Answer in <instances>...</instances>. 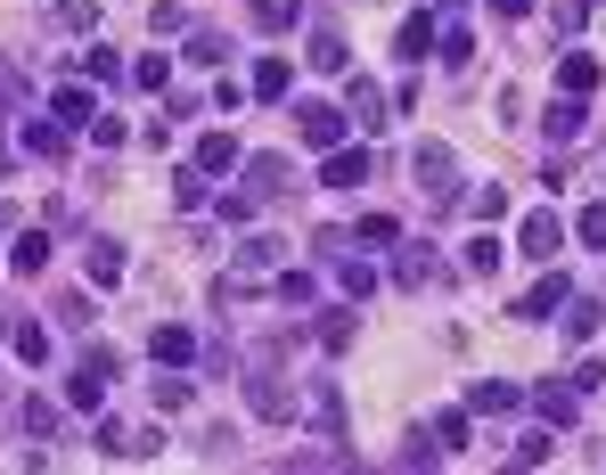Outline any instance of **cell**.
<instances>
[{
    "label": "cell",
    "mask_w": 606,
    "mask_h": 475,
    "mask_svg": "<svg viewBox=\"0 0 606 475\" xmlns=\"http://www.w3.org/2000/svg\"><path fill=\"white\" fill-rule=\"evenodd\" d=\"M296 123H304V148H345V107H328V99H304Z\"/></svg>",
    "instance_id": "cell-5"
},
{
    "label": "cell",
    "mask_w": 606,
    "mask_h": 475,
    "mask_svg": "<svg viewBox=\"0 0 606 475\" xmlns=\"http://www.w3.org/2000/svg\"><path fill=\"white\" fill-rule=\"evenodd\" d=\"M304 58H311L320 74H345V66H352V50H345V33H337V25H320V33H311V41H304Z\"/></svg>",
    "instance_id": "cell-13"
},
{
    "label": "cell",
    "mask_w": 606,
    "mask_h": 475,
    "mask_svg": "<svg viewBox=\"0 0 606 475\" xmlns=\"http://www.w3.org/2000/svg\"><path fill=\"white\" fill-rule=\"evenodd\" d=\"M533 410H541V426H574L582 394H574V385H533Z\"/></svg>",
    "instance_id": "cell-10"
},
{
    "label": "cell",
    "mask_w": 606,
    "mask_h": 475,
    "mask_svg": "<svg viewBox=\"0 0 606 475\" xmlns=\"http://www.w3.org/2000/svg\"><path fill=\"white\" fill-rule=\"evenodd\" d=\"M279 255H287V238H246V246H238V262H246V271H270Z\"/></svg>",
    "instance_id": "cell-30"
},
{
    "label": "cell",
    "mask_w": 606,
    "mask_h": 475,
    "mask_svg": "<svg viewBox=\"0 0 606 475\" xmlns=\"http://www.w3.org/2000/svg\"><path fill=\"white\" fill-rule=\"evenodd\" d=\"M427 50H434V17H410V25H402V58L418 66V58H427Z\"/></svg>",
    "instance_id": "cell-33"
},
{
    "label": "cell",
    "mask_w": 606,
    "mask_h": 475,
    "mask_svg": "<svg viewBox=\"0 0 606 475\" xmlns=\"http://www.w3.org/2000/svg\"><path fill=\"white\" fill-rule=\"evenodd\" d=\"M352 337H361V320H352V312H320V344H328V353H345Z\"/></svg>",
    "instance_id": "cell-27"
},
{
    "label": "cell",
    "mask_w": 606,
    "mask_h": 475,
    "mask_svg": "<svg viewBox=\"0 0 606 475\" xmlns=\"http://www.w3.org/2000/svg\"><path fill=\"white\" fill-rule=\"evenodd\" d=\"M434 443H443V451L468 443V410H443V419H434Z\"/></svg>",
    "instance_id": "cell-43"
},
{
    "label": "cell",
    "mask_w": 606,
    "mask_h": 475,
    "mask_svg": "<svg viewBox=\"0 0 606 475\" xmlns=\"http://www.w3.org/2000/svg\"><path fill=\"white\" fill-rule=\"evenodd\" d=\"M82 74L91 82H123V58L115 50H82Z\"/></svg>",
    "instance_id": "cell-37"
},
{
    "label": "cell",
    "mask_w": 606,
    "mask_h": 475,
    "mask_svg": "<svg viewBox=\"0 0 606 475\" xmlns=\"http://www.w3.org/2000/svg\"><path fill=\"white\" fill-rule=\"evenodd\" d=\"M361 246H402V221H393V214H369V221H361Z\"/></svg>",
    "instance_id": "cell-38"
},
{
    "label": "cell",
    "mask_w": 606,
    "mask_h": 475,
    "mask_svg": "<svg viewBox=\"0 0 606 475\" xmlns=\"http://www.w3.org/2000/svg\"><path fill=\"white\" fill-rule=\"evenodd\" d=\"M222 58H229L222 33H189V66H222Z\"/></svg>",
    "instance_id": "cell-34"
},
{
    "label": "cell",
    "mask_w": 606,
    "mask_h": 475,
    "mask_svg": "<svg viewBox=\"0 0 606 475\" xmlns=\"http://www.w3.org/2000/svg\"><path fill=\"white\" fill-rule=\"evenodd\" d=\"M566 296H574V287H566V279L549 271V279H541V287H533L525 303H516V320H549V312H557V303H566Z\"/></svg>",
    "instance_id": "cell-16"
},
{
    "label": "cell",
    "mask_w": 606,
    "mask_h": 475,
    "mask_svg": "<svg viewBox=\"0 0 606 475\" xmlns=\"http://www.w3.org/2000/svg\"><path fill=\"white\" fill-rule=\"evenodd\" d=\"M337 279H345V296H378V271L352 262V255H337Z\"/></svg>",
    "instance_id": "cell-31"
},
{
    "label": "cell",
    "mask_w": 606,
    "mask_h": 475,
    "mask_svg": "<svg viewBox=\"0 0 606 475\" xmlns=\"http://www.w3.org/2000/svg\"><path fill=\"white\" fill-rule=\"evenodd\" d=\"M287 82H296V66H287V58H263L246 91H255V99H287Z\"/></svg>",
    "instance_id": "cell-24"
},
{
    "label": "cell",
    "mask_w": 606,
    "mask_h": 475,
    "mask_svg": "<svg viewBox=\"0 0 606 475\" xmlns=\"http://www.w3.org/2000/svg\"><path fill=\"white\" fill-rule=\"evenodd\" d=\"M25 435H41V443H50V435H58V402H41V394L25 402Z\"/></svg>",
    "instance_id": "cell-36"
},
{
    "label": "cell",
    "mask_w": 606,
    "mask_h": 475,
    "mask_svg": "<svg viewBox=\"0 0 606 475\" xmlns=\"http://www.w3.org/2000/svg\"><path fill=\"white\" fill-rule=\"evenodd\" d=\"M541 123H549V140H557V148H574V140L590 132V99H582V91H557Z\"/></svg>",
    "instance_id": "cell-4"
},
{
    "label": "cell",
    "mask_w": 606,
    "mask_h": 475,
    "mask_svg": "<svg viewBox=\"0 0 606 475\" xmlns=\"http://www.w3.org/2000/svg\"><path fill=\"white\" fill-rule=\"evenodd\" d=\"M50 17H58V25H66V33H91V25H99V0H58Z\"/></svg>",
    "instance_id": "cell-28"
},
{
    "label": "cell",
    "mask_w": 606,
    "mask_h": 475,
    "mask_svg": "<svg viewBox=\"0 0 606 475\" xmlns=\"http://www.w3.org/2000/svg\"><path fill=\"white\" fill-rule=\"evenodd\" d=\"M345 123H361V132H386V91H378V82H352V107H345Z\"/></svg>",
    "instance_id": "cell-12"
},
{
    "label": "cell",
    "mask_w": 606,
    "mask_h": 475,
    "mask_svg": "<svg viewBox=\"0 0 606 475\" xmlns=\"http://www.w3.org/2000/svg\"><path fill=\"white\" fill-rule=\"evenodd\" d=\"M181 402H189V385H181L173 369H164V378H156V410H181Z\"/></svg>",
    "instance_id": "cell-44"
},
{
    "label": "cell",
    "mask_w": 606,
    "mask_h": 475,
    "mask_svg": "<svg viewBox=\"0 0 606 475\" xmlns=\"http://www.w3.org/2000/svg\"><path fill=\"white\" fill-rule=\"evenodd\" d=\"M557 320H566V337H574V344H590V337H598V303H590V296H566V303H557Z\"/></svg>",
    "instance_id": "cell-18"
},
{
    "label": "cell",
    "mask_w": 606,
    "mask_h": 475,
    "mask_svg": "<svg viewBox=\"0 0 606 475\" xmlns=\"http://www.w3.org/2000/svg\"><path fill=\"white\" fill-rule=\"evenodd\" d=\"M50 115H58V123H91V115H99V99L82 91V82H58V91H50Z\"/></svg>",
    "instance_id": "cell-15"
},
{
    "label": "cell",
    "mask_w": 606,
    "mask_h": 475,
    "mask_svg": "<svg viewBox=\"0 0 606 475\" xmlns=\"http://www.w3.org/2000/svg\"><path fill=\"white\" fill-rule=\"evenodd\" d=\"M468 58H475V41L451 25V33H443V66H451V74H468Z\"/></svg>",
    "instance_id": "cell-40"
},
{
    "label": "cell",
    "mask_w": 606,
    "mask_h": 475,
    "mask_svg": "<svg viewBox=\"0 0 606 475\" xmlns=\"http://www.w3.org/2000/svg\"><path fill=\"white\" fill-rule=\"evenodd\" d=\"M229 164H238V140H229V132H205V140H197V173H229Z\"/></svg>",
    "instance_id": "cell-23"
},
{
    "label": "cell",
    "mask_w": 606,
    "mask_h": 475,
    "mask_svg": "<svg viewBox=\"0 0 606 475\" xmlns=\"http://www.w3.org/2000/svg\"><path fill=\"white\" fill-rule=\"evenodd\" d=\"M148 353H156L164 369H189V361H197V337H189V328H181V320H164L156 337H148Z\"/></svg>",
    "instance_id": "cell-8"
},
{
    "label": "cell",
    "mask_w": 606,
    "mask_h": 475,
    "mask_svg": "<svg viewBox=\"0 0 606 475\" xmlns=\"http://www.w3.org/2000/svg\"><path fill=\"white\" fill-rule=\"evenodd\" d=\"M17 361H50V328H41V320H25V328H17Z\"/></svg>",
    "instance_id": "cell-29"
},
{
    "label": "cell",
    "mask_w": 606,
    "mask_h": 475,
    "mask_svg": "<svg viewBox=\"0 0 606 475\" xmlns=\"http://www.w3.org/2000/svg\"><path fill=\"white\" fill-rule=\"evenodd\" d=\"M516 402H525V394H516L509 378H484V385H468V410H484V419H492V410H516Z\"/></svg>",
    "instance_id": "cell-19"
},
{
    "label": "cell",
    "mask_w": 606,
    "mask_h": 475,
    "mask_svg": "<svg viewBox=\"0 0 606 475\" xmlns=\"http://www.w3.org/2000/svg\"><path fill=\"white\" fill-rule=\"evenodd\" d=\"M311 426H320L328 443H345V394H337V378H311Z\"/></svg>",
    "instance_id": "cell-7"
},
{
    "label": "cell",
    "mask_w": 606,
    "mask_h": 475,
    "mask_svg": "<svg viewBox=\"0 0 606 475\" xmlns=\"http://www.w3.org/2000/svg\"><path fill=\"white\" fill-rule=\"evenodd\" d=\"M91 279H99V287L123 279V246H115V238H91Z\"/></svg>",
    "instance_id": "cell-25"
},
{
    "label": "cell",
    "mask_w": 606,
    "mask_h": 475,
    "mask_svg": "<svg viewBox=\"0 0 606 475\" xmlns=\"http://www.w3.org/2000/svg\"><path fill=\"white\" fill-rule=\"evenodd\" d=\"M492 17H533V0H484Z\"/></svg>",
    "instance_id": "cell-47"
},
{
    "label": "cell",
    "mask_w": 606,
    "mask_h": 475,
    "mask_svg": "<svg viewBox=\"0 0 606 475\" xmlns=\"http://www.w3.org/2000/svg\"><path fill=\"white\" fill-rule=\"evenodd\" d=\"M468 205H475V214H484V221H500V214H509V189H475Z\"/></svg>",
    "instance_id": "cell-45"
},
{
    "label": "cell",
    "mask_w": 606,
    "mask_h": 475,
    "mask_svg": "<svg viewBox=\"0 0 606 475\" xmlns=\"http://www.w3.org/2000/svg\"><path fill=\"white\" fill-rule=\"evenodd\" d=\"M541 459H557V426H533V435L516 443V467H541Z\"/></svg>",
    "instance_id": "cell-26"
},
{
    "label": "cell",
    "mask_w": 606,
    "mask_h": 475,
    "mask_svg": "<svg viewBox=\"0 0 606 475\" xmlns=\"http://www.w3.org/2000/svg\"><path fill=\"white\" fill-rule=\"evenodd\" d=\"M115 378H123V361H115V353H91V361L66 378V402H74V410H99V394H107Z\"/></svg>",
    "instance_id": "cell-3"
},
{
    "label": "cell",
    "mask_w": 606,
    "mask_h": 475,
    "mask_svg": "<svg viewBox=\"0 0 606 475\" xmlns=\"http://www.w3.org/2000/svg\"><path fill=\"white\" fill-rule=\"evenodd\" d=\"M574 238H582V246H606V205H582V221H574Z\"/></svg>",
    "instance_id": "cell-41"
},
{
    "label": "cell",
    "mask_w": 606,
    "mask_h": 475,
    "mask_svg": "<svg viewBox=\"0 0 606 475\" xmlns=\"http://www.w3.org/2000/svg\"><path fill=\"white\" fill-rule=\"evenodd\" d=\"M320 180H328V189H361V180H369V148H328Z\"/></svg>",
    "instance_id": "cell-9"
},
{
    "label": "cell",
    "mask_w": 606,
    "mask_h": 475,
    "mask_svg": "<svg viewBox=\"0 0 606 475\" xmlns=\"http://www.w3.org/2000/svg\"><path fill=\"white\" fill-rule=\"evenodd\" d=\"M246 410H255V419H270V426H287L296 419V394H287V378L279 369H270V353L246 369Z\"/></svg>",
    "instance_id": "cell-2"
},
{
    "label": "cell",
    "mask_w": 606,
    "mask_h": 475,
    "mask_svg": "<svg viewBox=\"0 0 606 475\" xmlns=\"http://www.w3.org/2000/svg\"><path fill=\"white\" fill-rule=\"evenodd\" d=\"M393 287H410V296L443 287V262H434V246H402V255H393Z\"/></svg>",
    "instance_id": "cell-6"
},
{
    "label": "cell",
    "mask_w": 606,
    "mask_h": 475,
    "mask_svg": "<svg viewBox=\"0 0 606 475\" xmlns=\"http://www.w3.org/2000/svg\"><path fill=\"white\" fill-rule=\"evenodd\" d=\"M132 82H140V91H164V82H173V58H164V50H148V58L132 66Z\"/></svg>",
    "instance_id": "cell-32"
},
{
    "label": "cell",
    "mask_w": 606,
    "mask_h": 475,
    "mask_svg": "<svg viewBox=\"0 0 606 475\" xmlns=\"http://www.w3.org/2000/svg\"><path fill=\"white\" fill-rule=\"evenodd\" d=\"M246 180H255V197H287V189H296V180H287V156H255Z\"/></svg>",
    "instance_id": "cell-17"
},
{
    "label": "cell",
    "mask_w": 606,
    "mask_h": 475,
    "mask_svg": "<svg viewBox=\"0 0 606 475\" xmlns=\"http://www.w3.org/2000/svg\"><path fill=\"white\" fill-rule=\"evenodd\" d=\"M173 205H189V214H197V205H205V173H173Z\"/></svg>",
    "instance_id": "cell-42"
},
{
    "label": "cell",
    "mask_w": 606,
    "mask_h": 475,
    "mask_svg": "<svg viewBox=\"0 0 606 475\" xmlns=\"http://www.w3.org/2000/svg\"><path fill=\"white\" fill-rule=\"evenodd\" d=\"M255 205H263L255 189H229V197H222V221H238V230H246V221H255Z\"/></svg>",
    "instance_id": "cell-39"
},
{
    "label": "cell",
    "mask_w": 606,
    "mask_h": 475,
    "mask_svg": "<svg viewBox=\"0 0 606 475\" xmlns=\"http://www.w3.org/2000/svg\"><path fill=\"white\" fill-rule=\"evenodd\" d=\"M516 246H525V255H533V262H549V255H557V246H566V221H557V214H533V221H525V230H516Z\"/></svg>",
    "instance_id": "cell-11"
},
{
    "label": "cell",
    "mask_w": 606,
    "mask_h": 475,
    "mask_svg": "<svg viewBox=\"0 0 606 475\" xmlns=\"http://www.w3.org/2000/svg\"><path fill=\"white\" fill-rule=\"evenodd\" d=\"M279 303H311V271H287L279 279Z\"/></svg>",
    "instance_id": "cell-46"
},
{
    "label": "cell",
    "mask_w": 606,
    "mask_h": 475,
    "mask_svg": "<svg viewBox=\"0 0 606 475\" xmlns=\"http://www.w3.org/2000/svg\"><path fill=\"white\" fill-rule=\"evenodd\" d=\"M246 17H255L263 33H287V25L304 17V0H246Z\"/></svg>",
    "instance_id": "cell-20"
},
{
    "label": "cell",
    "mask_w": 606,
    "mask_h": 475,
    "mask_svg": "<svg viewBox=\"0 0 606 475\" xmlns=\"http://www.w3.org/2000/svg\"><path fill=\"white\" fill-rule=\"evenodd\" d=\"M468 271H475V279L500 271V238H492V230H484V238H468Z\"/></svg>",
    "instance_id": "cell-35"
},
{
    "label": "cell",
    "mask_w": 606,
    "mask_h": 475,
    "mask_svg": "<svg viewBox=\"0 0 606 475\" xmlns=\"http://www.w3.org/2000/svg\"><path fill=\"white\" fill-rule=\"evenodd\" d=\"M410 173H418V189L434 197V214H451V205H459V180H451V173H459V156L443 148V140H427V148L410 156Z\"/></svg>",
    "instance_id": "cell-1"
},
{
    "label": "cell",
    "mask_w": 606,
    "mask_h": 475,
    "mask_svg": "<svg viewBox=\"0 0 606 475\" xmlns=\"http://www.w3.org/2000/svg\"><path fill=\"white\" fill-rule=\"evenodd\" d=\"M557 91H582V99H590V91H598V66H590L582 50H566V58H557Z\"/></svg>",
    "instance_id": "cell-21"
},
{
    "label": "cell",
    "mask_w": 606,
    "mask_h": 475,
    "mask_svg": "<svg viewBox=\"0 0 606 475\" xmlns=\"http://www.w3.org/2000/svg\"><path fill=\"white\" fill-rule=\"evenodd\" d=\"M25 156H50V164H58V156H66V123H41V115H33V123H25Z\"/></svg>",
    "instance_id": "cell-22"
},
{
    "label": "cell",
    "mask_w": 606,
    "mask_h": 475,
    "mask_svg": "<svg viewBox=\"0 0 606 475\" xmlns=\"http://www.w3.org/2000/svg\"><path fill=\"white\" fill-rule=\"evenodd\" d=\"M9 271H17V279H41V271H50V230H17Z\"/></svg>",
    "instance_id": "cell-14"
}]
</instances>
